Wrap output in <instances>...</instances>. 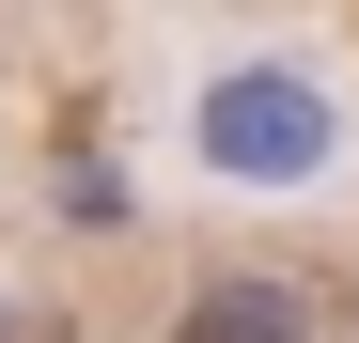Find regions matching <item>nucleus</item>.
I'll use <instances>...</instances> for the list:
<instances>
[{"mask_svg": "<svg viewBox=\"0 0 359 343\" xmlns=\"http://www.w3.org/2000/svg\"><path fill=\"white\" fill-rule=\"evenodd\" d=\"M172 343H313V297L297 281H203L172 312Z\"/></svg>", "mask_w": 359, "mask_h": 343, "instance_id": "2", "label": "nucleus"}, {"mask_svg": "<svg viewBox=\"0 0 359 343\" xmlns=\"http://www.w3.org/2000/svg\"><path fill=\"white\" fill-rule=\"evenodd\" d=\"M203 156L234 188H297V172L328 156V94L313 78H219L203 94Z\"/></svg>", "mask_w": 359, "mask_h": 343, "instance_id": "1", "label": "nucleus"}, {"mask_svg": "<svg viewBox=\"0 0 359 343\" xmlns=\"http://www.w3.org/2000/svg\"><path fill=\"white\" fill-rule=\"evenodd\" d=\"M0 343H32V328H16V312H0Z\"/></svg>", "mask_w": 359, "mask_h": 343, "instance_id": "3", "label": "nucleus"}]
</instances>
